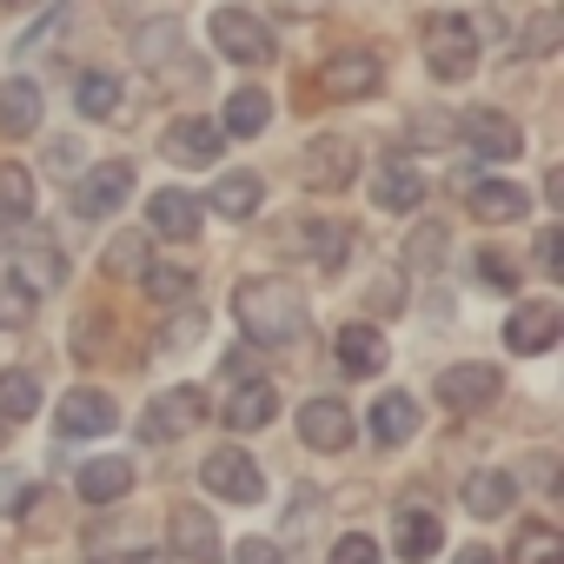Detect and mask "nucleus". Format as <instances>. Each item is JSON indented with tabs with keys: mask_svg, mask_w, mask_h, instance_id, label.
Instances as JSON below:
<instances>
[{
	"mask_svg": "<svg viewBox=\"0 0 564 564\" xmlns=\"http://www.w3.org/2000/svg\"><path fill=\"white\" fill-rule=\"evenodd\" d=\"M232 319L252 346H293L306 333V300H300L293 279L259 272V279H239L232 286Z\"/></svg>",
	"mask_w": 564,
	"mask_h": 564,
	"instance_id": "nucleus-1",
	"label": "nucleus"
},
{
	"mask_svg": "<svg viewBox=\"0 0 564 564\" xmlns=\"http://www.w3.org/2000/svg\"><path fill=\"white\" fill-rule=\"evenodd\" d=\"M478 54H485L478 47V28L465 14H432L425 21V74L432 80H445V87L452 80H471L478 74Z\"/></svg>",
	"mask_w": 564,
	"mask_h": 564,
	"instance_id": "nucleus-2",
	"label": "nucleus"
},
{
	"mask_svg": "<svg viewBox=\"0 0 564 564\" xmlns=\"http://www.w3.org/2000/svg\"><path fill=\"white\" fill-rule=\"evenodd\" d=\"M359 140L352 133H313L306 147H300V186L306 193H346L352 180H359Z\"/></svg>",
	"mask_w": 564,
	"mask_h": 564,
	"instance_id": "nucleus-3",
	"label": "nucleus"
},
{
	"mask_svg": "<svg viewBox=\"0 0 564 564\" xmlns=\"http://www.w3.org/2000/svg\"><path fill=\"white\" fill-rule=\"evenodd\" d=\"M213 47H219L226 61H239V67H272V61H279L272 28H265L259 14H246V8H219V14H213Z\"/></svg>",
	"mask_w": 564,
	"mask_h": 564,
	"instance_id": "nucleus-4",
	"label": "nucleus"
},
{
	"mask_svg": "<svg viewBox=\"0 0 564 564\" xmlns=\"http://www.w3.org/2000/svg\"><path fill=\"white\" fill-rule=\"evenodd\" d=\"M452 140H465V147H471V160H491V166L524 153L518 120H511V113H498V107H465V113L452 120Z\"/></svg>",
	"mask_w": 564,
	"mask_h": 564,
	"instance_id": "nucleus-5",
	"label": "nucleus"
},
{
	"mask_svg": "<svg viewBox=\"0 0 564 564\" xmlns=\"http://www.w3.org/2000/svg\"><path fill=\"white\" fill-rule=\"evenodd\" d=\"M199 485H206L213 498H226V505H259V498H265V471H259L239 445H213V452L199 458Z\"/></svg>",
	"mask_w": 564,
	"mask_h": 564,
	"instance_id": "nucleus-6",
	"label": "nucleus"
},
{
	"mask_svg": "<svg viewBox=\"0 0 564 564\" xmlns=\"http://www.w3.org/2000/svg\"><path fill=\"white\" fill-rule=\"evenodd\" d=\"M199 419H206V392H199V386H166L160 399H147L140 438H147V445H173V438H186Z\"/></svg>",
	"mask_w": 564,
	"mask_h": 564,
	"instance_id": "nucleus-7",
	"label": "nucleus"
},
{
	"mask_svg": "<svg viewBox=\"0 0 564 564\" xmlns=\"http://www.w3.org/2000/svg\"><path fill=\"white\" fill-rule=\"evenodd\" d=\"M127 193H133V166H127V160H94V166H87V180H74V219H80V226H94V219L120 213V206H127Z\"/></svg>",
	"mask_w": 564,
	"mask_h": 564,
	"instance_id": "nucleus-8",
	"label": "nucleus"
},
{
	"mask_svg": "<svg viewBox=\"0 0 564 564\" xmlns=\"http://www.w3.org/2000/svg\"><path fill=\"white\" fill-rule=\"evenodd\" d=\"M557 339H564V313H557V300H518V306H511V319H505V352L538 359V352H551Z\"/></svg>",
	"mask_w": 564,
	"mask_h": 564,
	"instance_id": "nucleus-9",
	"label": "nucleus"
},
{
	"mask_svg": "<svg viewBox=\"0 0 564 564\" xmlns=\"http://www.w3.org/2000/svg\"><path fill=\"white\" fill-rule=\"evenodd\" d=\"M219 147H226V133H219V120H206V113H180V120L160 133V160H166V166H213Z\"/></svg>",
	"mask_w": 564,
	"mask_h": 564,
	"instance_id": "nucleus-10",
	"label": "nucleus"
},
{
	"mask_svg": "<svg viewBox=\"0 0 564 564\" xmlns=\"http://www.w3.org/2000/svg\"><path fill=\"white\" fill-rule=\"evenodd\" d=\"M498 392H505V372L485 366V359H458V366L438 372V399L452 412H485V405H498Z\"/></svg>",
	"mask_w": 564,
	"mask_h": 564,
	"instance_id": "nucleus-11",
	"label": "nucleus"
},
{
	"mask_svg": "<svg viewBox=\"0 0 564 564\" xmlns=\"http://www.w3.org/2000/svg\"><path fill=\"white\" fill-rule=\"evenodd\" d=\"M54 419H61V438H107V432L120 425V405H113V392H100V386H74Z\"/></svg>",
	"mask_w": 564,
	"mask_h": 564,
	"instance_id": "nucleus-12",
	"label": "nucleus"
},
{
	"mask_svg": "<svg viewBox=\"0 0 564 564\" xmlns=\"http://www.w3.org/2000/svg\"><path fill=\"white\" fill-rule=\"evenodd\" d=\"M465 213H471L478 226H518V219L531 213V193H524L518 180H471V186H465Z\"/></svg>",
	"mask_w": 564,
	"mask_h": 564,
	"instance_id": "nucleus-13",
	"label": "nucleus"
},
{
	"mask_svg": "<svg viewBox=\"0 0 564 564\" xmlns=\"http://www.w3.org/2000/svg\"><path fill=\"white\" fill-rule=\"evenodd\" d=\"M199 226H206V206L193 199V193H180V186H160L153 199H147V232L153 239H199Z\"/></svg>",
	"mask_w": 564,
	"mask_h": 564,
	"instance_id": "nucleus-14",
	"label": "nucleus"
},
{
	"mask_svg": "<svg viewBox=\"0 0 564 564\" xmlns=\"http://www.w3.org/2000/svg\"><path fill=\"white\" fill-rule=\"evenodd\" d=\"M133 61H140V74L166 80V74L186 61V28H180V21H140V28H133Z\"/></svg>",
	"mask_w": 564,
	"mask_h": 564,
	"instance_id": "nucleus-15",
	"label": "nucleus"
},
{
	"mask_svg": "<svg viewBox=\"0 0 564 564\" xmlns=\"http://www.w3.org/2000/svg\"><path fill=\"white\" fill-rule=\"evenodd\" d=\"M300 445H313V452H346V445H352V405H346V399H306V405H300Z\"/></svg>",
	"mask_w": 564,
	"mask_h": 564,
	"instance_id": "nucleus-16",
	"label": "nucleus"
},
{
	"mask_svg": "<svg viewBox=\"0 0 564 564\" xmlns=\"http://www.w3.org/2000/svg\"><path fill=\"white\" fill-rule=\"evenodd\" d=\"M333 352H339V372H352V379H379L386 372V333L372 319H346Z\"/></svg>",
	"mask_w": 564,
	"mask_h": 564,
	"instance_id": "nucleus-17",
	"label": "nucleus"
},
{
	"mask_svg": "<svg viewBox=\"0 0 564 564\" xmlns=\"http://www.w3.org/2000/svg\"><path fill=\"white\" fill-rule=\"evenodd\" d=\"M438 544H445L438 511H425V505H399V518H392V551H399L405 564H425V557H438Z\"/></svg>",
	"mask_w": 564,
	"mask_h": 564,
	"instance_id": "nucleus-18",
	"label": "nucleus"
},
{
	"mask_svg": "<svg viewBox=\"0 0 564 564\" xmlns=\"http://www.w3.org/2000/svg\"><path fill=\"white\" fill-rule=\"evenodd\" d=\"M366 425H372V438H379L386 452H399V445L419 438V399H412V392H379L372 412H366Z\"/></svg>",
	"mask_w": 564,
	"mask_h": 564,
	"instance_id": "nucleus-19",
	"label": "nucleus"
},
{
	"mask_svg": "<svg viewBox=\"0 0 564 564\" xmlns=\"http://www.w3.org/2000/svg\"><path fill=\"white\" fill-rule=\"evenodd\" d=\"M319 80H326V94H339V100H366V94H379L386 67H379V54H333V61L319 67Z\"/></svg>",
	"mask_w": 564,
	"mask_h": 564,
	"instance_id": "nucleus-20",
	"label": "nucleus"
},
{
	"mask_svg": "<svg viewBox=\"0 0 564 564\" xmlns=\"http://www.w3.org/2000/svg\"><path fill=\"white\" fill-rule=\"evenodd\" d=\"M372 199H379V213H419L425 206V173L412 160H379Z\"/></svg>",
	"mask_w": 564,
	"mask_h": 564,
	"instance_id": "nucleus-21",
	"label": "nucleus"
},
{
	"mask_svg": "<svg viewBox=\"0 0 564 564\" xmlns=\"http://www.w3.org/2000/svg\"><path fill=\"white\" fill-rule=\"evenodd\" d=\"M41 113H47V94H41V80H8L0 87V133L8 140H28L34 127H41Z\"/></svg>",
	"mask_w": 564,
	"mask_h": 564,
	"instance_id": "nucleus-22",
	"label": "nucleus"
},
{
	"mask_svg": "<svg viewBox=\"0 0 564 564\" xmlns=\"http://www.w3.org/2000/svg\"><path fill=\"white\" fill-rule=\"evenodd\" d=\"M272 419H279V392H272V379H239L232 399H226V425H232V432H265Z\"/></svg>",
	"mask_w": 564,
	"mask_h": 564,
	"instance_id": "nucleus-23",
	"label": "nucleus"
},
{
	"mask_svg": "<svg viewBox=\"0 0 564 564\" xmlns=\"http://www.w3.org/2000/svg\"><path fill=\"white\" fill-rule=\"evenodd\" d=\"M74 491H80V505H120L133 491V465L127 458H87L74 471Z\"/></svg>",
	"mask_w": 564,
	"mask_h": 564,
	"instance_id": "nucleus-24",
	"label": "nucleus"
},
{
	"mask_svg": "<svg viewBox=\"0 0 564 564\" xmlns=\"http://www.w3.org/2000/svg\"><path fill=\"white\" fill-rule=\"evenodd\" d=\"M173 551L193 557V564H213V557H219V524H213V511L173 505Z\"/></svg>",
	"mask_w": 564,
	"mask_h": 564,
	"instance_id": "nucleus-25",
	"label": "nucleus"
},
{
	"mask_svg": "<svg viewBox=\"0 0 564 564\" xmlns=\"http://www.w3.org/2000/svg\"><path fill=\"white\" fill-rule=\"evenodd\" d=\"M265 127H272V94H265V87H239V94H226L219 133H232V140H259Z\"/></svg>",
	"mask_w": 564,
	"mask_h": 564,
	"instance_id": "nucleus-26",
	"label": "nucleus"
},
{
	"mask_svg": "<svg viewBox=\"0 0 564 564\" xmlns=\"http://www.w3.org/2000/svg\"><path fill=\"white\" fill-rule=\"evenodd\" d=\"M259 206H265V180H259V173L239 166V173H219V180H213V213H219V219H239V226H246Z\"/></svg>",
	"mask_w": 564,
	"mask_h": 564,
	"instance_id": "nucleus-27",
	"label": "nucleus"
},
{
	"mask_svg": "<svg viewBox=\"0 0 564 564\" xmlns=\"http://www.w3.org/2000/svg\"><path fill=\"white\" fill-rule=\"evenodd\" d=\"M511 505H518V478H511V471L485 465V471L465 478V511H471V518H505Z\"/></svg>",
	"mask_w": 564,
	"mask_h": 564,
	"instance_id": "nucleus-28",
	"label": "nucleus"
},
{
	"mask_svg": "<svg viewBox=\"0 0 564 564\" xmlns=\"http://www.w3.org/2000/svg\"><path fill=\"white\" fill-rule=\"evenodd\" d=\"M14 279H21V286H28L34 300H41V293H54V286H67V252H61L54 239H34Z\"/></svg>",
	"mask_w": 564,
	"mask_h": 564,
	"instance_id": "nucleus-29",
	"label": "nucleus"
},
{
	"mask_svg": "<svg viewBox=\"0 0 564 564\" xmlns=\"http://www.w3.org/2000/svg\"><path fill=\"white\" fill-rule=\"evenodd\" d=\"M293 239L313 265H346V252H352V226H339V219H306Z\"/></svg>",
	"mask_w": 564,
	"mask_h": 564,
	"instance_id": "nucleus-30",
	"label": "nucleus"
},
{
	"mask_svg": "<svg viewBox=\"0 0 564 564\" xmlns=\"http://www.w3.org/2000/svg\"><path fill=\"white\" fill-rule=\"evenodd\" d=\"M100 265H107L113 279H140V272L153 265V232H147V226L113 232V239H107V252H100Z\"/></svg>",
	"mask_w": 564,
	"mask_h": 564,
	"instance_id": "nucleus-31",
	"label": "nucleus"
},
{
	"mask_svg": "<svg viewBox=\"0 0 564 564\" xmlns=\"http://www.w3.org/2000/svg\"><path fill=\"white\" fill-rule=\"evenodd\" d=\"M34 173L14 166V160H0V226H28L34 219Z\"/></svg>",
	"mask_w": 564,
	"mask_h": 564,
	"instance_id": "nucleus-32",
	"label": "nucleus"
},
{
	"mask_svg": "<svg viewBox=\"0 0 564 564\" xmlns=\"http://www.w3.org/2000/svg\"><path fill=\"white\" fill-rule=\"evenodd\" d=\"M34 412H41V379L28 366H0V425L34 419Z\"/></svg>",
	"mask_w": 564,
	"mask_h": 564,
	"instance_id": "nucleus-33",
	"label": "nucleus"
},
{
	"mask_svg": "<svg viewBox=\"0 0 564 564\" xmlns=\"http://www.w3.org/2000/svg\"><path fill=\"white\" fill-rule=\"evenodd\" d=\"M74 100H80V120H120V80L107 67H87L74 80Z\"/></svg>",
	"mask_w": 564,
	"mask_h": 564,
	"instance_id": "nucleus-34",
	"label": "nucleus"
},
{
	"mask_svg": "<svg viewBox=\"0 0 564 564\" xmlns=\"http://www.w3.org/2000/svg\"><path fill=\"white\" fill-rule=\"evenodd\" d=\"M511 564H564V538L544 518H531L511 531Z\"/></svg>",
	"mask_w": 564,
	"mask_h": 564,
	"instance_id": "nucleus-35",
	"label": "nucleus"
},
{
	"mask_svg": "<svg viewBox=\"0 0 564 564\" xmlns=\"http://www.w3.org/2000/svg\"><path fill=\"white\" fill-rule=\"evenodd\" d=\"M445 246H452V232H445L438 219H419V226L405 232V252H399V259H405L412 272H438V265H445Z\"/></svg>",
	"mask_w": 564,
	"mask_h": 564,
	"instance_id": "nucleus-36",
	"label": "nucleus"
},
{
	"mask_svg": "<svg viewBox=\"0 0 564 564\" xmlns=\"http://www.w3.org/2000/svg\"><path fill=\"white\" fill-rule=\"evenodd\" d=\"M140 286H147V300H160V306H180V300H193V286H199V272L193 265H147L140 272Z\"/></svg>",
	"mask_w": 564,
	"mask_h": 564,
	"instance_id": "nucleus-37",
	"label": "nucleus"
},
{
	"mask_svg": "<svg viewBox=\"0 0 564 564\" xmlns=\"http://www.w3.org/2000/svg\"><path fill=\"white\" fill-rule=\"evenodd\" d=\"M405 147H419V153L458 147V140H452V113H445V107H419V113L405 120Z\"/></svg>",
	"mask_w": 564,
	"mask_h": 564,
	"instance_id": "nucleus-38",
	"label": "nucleus"
},
{
	"mask_svg": "<svg viewBox=\"0 0 564 564\" xmlns=\"http://www.w3.org/2000/svg\"><path fill=\"white\" fill-rule=\"evenodd\" d=\"M471 279L485 293H518V265H511V252H498V246H478L471 252Z\"/></svg>",
	"mask_w": 564,
	"mask_h": 564,
	"instance_id": "nucleus-39",
	"label": "nucleus"
},
{
	"mask_svg": "<svg viewBox=\"0 0 564 564\" xmlns=\"http://www.w3.org/2000/svg\"><path fill=\"white\" fill-rule=\"evenodd\" d=\"M67 21H74V8H67V0H47V14H41L28 34H21V47H14V54H28V61H34V54H47V47L67 34Z\"/></svg>",
	"mask_w": 564,
	"mask_h": 564,
	"instance_id": "nucleus-40",
	"label": "nucleus"
},
{
	"mask_svg": "<svg viewBox=\"0 0 564 564\" xmlns=\"http://www.w3.org/2000/svg\"><path fill=\"white\" fill-rule=\"evenodd\" d=\"M28 319H34V293L21 279H0V333H21Z\"/></svg>",
	"mask_w": 564,
	"mask_h": 564,
	"instance_id": "nucleus-41",
	"label": "nucleus"
},
{
	"mask_svg": "<svg viewBox=\"0 0 564 564\" xmlns=\"http://www.w3.org/2000/svg\"><path fill=\"white\" fill-rule=\"evenodd\" d=\"M551 47H557V14L544 8V14H531V21H524V54H531V61H544Z\"/></svg>",
	"mask_w": 564,
	"mask_h": 564,
	"instance_id": "nucleus-42",
	"label": "nucleus"
},
{
	"mask_svg": "<svg viewBox=\"0 0 564 564\" xmlns=\"http://www.w3.org/2000/svg\"><path fill=\"white\" fill-rule=\"evenodd\" d=\"M326 564H379V544L366 538V531H346L339 544H333V557Z\"/></svg>",
	"mask_w": 564,
	"mask_h": 564,
	"instance_id": "nucleus-43",
	"label": "nucleus"
},
{
	"mask_svg": "<svg viewBox=\"0 0 564 564\" xmlns=\"http://www.w3.org/2000/svg\"><path fill=\"white\" fill-rule=\"evenodd\" d=\"M34 505V478L28 471H0V511H28Z\"/></svg>",
	"mask_w": 564,
	"mask_h": 564,
	"instance_id": "nucleus-44",
	"label": "nucleus"
},
{
	"mask_svg": "<svg viewBox=\"0 0 564 564\" xmlns=\"http://www.w3.org/2000/svg\"><path fill=\"white\" fill-rule=\"evenodd\" d=\"M538 272H551V279L564 272V232H557V226L538 232Z\"/></svg>",
	"mask_w": 564,
	"mask_h": 564,
	"instance_id": "nucleus-45",
	"label": "nucleus"
},
{
	"mask_svg": "<svg viewBox=\"0 0 564 564\" xmlns=\"http://www.w3.org/2000/svg\"><path fill=\"white\" fill-rule=\"evenodd\" d=\"M232 564H286V551L265 538H246V544H232Z\"/></svg>",
	"mask_w": 564,
	"mask_h": 564,
	"instance_id": "nucleus-46",
	"label": "nucleus"
},
{
	"mask_svg": "<svg viewBox=\"0 0 564 564\" xmlns=\"http://www.w3.org/2000/svg\"><path fill=\"white\" fill-rule=\"evenodd\" d=\"M47 173L74 180V173H80V147H74V140H47Z\"/></svg>",
	"mask_w": 564,
	"mask_h": 564,
	"instance_id": "nucleus-47",
	"label": "nucleus"
},
{
	"mask_svg": "<svg viewBox=\"0 0 564 564\" xmlns=\"http://www.w3.org/2000/svg\"><path fill=\"white\" fill-rule=\"evenodd\" d=\"M524 478H531L538 491H551V485H557V458H551V452H531V458H524Z\"/></svg>",
	"mask_w": 564,
	"mask_h": 564,
	"instance_id": "nucleus-48",
	"label": "nucleus"
},
{
	"mask_svg": "<svg viewBox=\"0 0 564 564\" xmlns=\"http://www.w3.org/2000/svg\"><path fill=\"white\" fill-rule=\"evenodd\" d=\"M452 564H498V557H491V551H485V544H465V551H458V557H452Z\"/></svg>",
	"mask_w": 564,
	"mask_h": 564,
	"instance_id": "nucleus-49",
	"label": "nucleus"
},
{
	"mask_svg": "<svg viewBox=\"0 0 564 564\" xmlns=\"http://www.w3.org/2000/svg\"><path fill=\"white\" fill-rule=\"evenodd\" d=\"M0 8H14V14H28V8H47V0H0Z\"/></svg>",
	"mask_w": 564,
	"mask_h": 564,
	"instance_id": "nucleus-50",
	"label": "nucleus"
},
{
	"mask_svg": "<svg viewBox=\"0 0 564 564\" xmlns=\"http://www.w3.org/2000/svg\"><path fill=\"white\" fill-rule=\"evenodd\" d=\"M0 445H8V425H0Z\"/></svg>",
	"mask_w": 564,
	"mask_h": 564,
	"instance_id": "nucleus-51",
	"label": "nucleus"
}]
</instances>
